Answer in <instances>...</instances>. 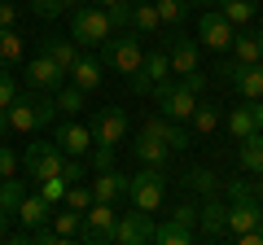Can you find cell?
Here are the masks:
<instances>
[{
  "mask_svg": "<svg viewBox=\"0 0 263 245\" xmlns=\"http://www.w3.org/2000/svg\"><path fill=\"white\" fill-rule=\"evenodd\" d=\"M114 18L105 5H79L75 13H70V39H75L79 48H101L105 39L114 35Z\"/></svg>",
  "mask_w": 263,
  "mask_h": 245,
  "instance_id": "6da1fadb",
  "label": "cell"
},
{
  "mask_svg": "<svg viewBox=\"0 0 263 245\" xmlns=\"http://www.w3.org/2000/svg\"><path fill=\"white\" fill-rule=\"evenodd\" d=\"M101 62H105V66H110L114 70V75H136V70H141L145 66V44H141V31H119V35H110V39H105V44H101Z\"/></svg>",
  "mask_w": 263,
  "mask_h": 245,
  "instance_id": "7a4b0ae2",
  "label": "cell"
},
{
  "mask_svg": "<svg viewBox=\"0 0 263 245\" xmlns=\"http://www.w3.org/2000/svg\"><path fill=\"white\" fill-rule=\"evenodd\" d=\"M9 132H22V136H31V132H40V127H48V122L57 118V101H40V96H13V105L9 110Z\"/></svg>",
  "mask_w": 263,
  "mask_h": 245,
  "instance_id": "3957f363",
  "label": "cell"
},
{
  "mask_svg": "<svg viewBox=\"0 0 263 245\" xmlns=\"http://www.w3.org/2000/svg\"><path fill=\"white\" fill-rule=\"evenodd\" d=\"M154 101H158V110L167 114V118H176V122H189L193 110H197V92L184 79H162V84L154 88Z\"/></svg>",
  "mask_w": 263,
  "mask_h": 245,
  "instance_id": "277c9868",
  "label": "cell"
},
{
  "mask_svg": "<svg viewBox=\"0 0 263 245\" xmlns=\"http://www.w3.org/2000/svg\"><path fill=\"white\" fill-rule=\"evenodd\" d=\"M127 197H132L136 210H158L162 197H167V175H162V167H141L127 184Z\"/></svg>",
  "mask_w": 263,
  "mask_h": 245,
  "instance_id": "5b68a950",
  "label": "cell"
},
{
  "mask_svg": "<svg viewBox=\"0 0 263 245\" xmlns=\"http://www.w3.org/2000/svg\"><path fill=\"white\" fill-rule=\"evenodd\" d=\"M22 167H27V175L31 179H57L62 175V167H66V149L62 145H48V140H35V145H27V158H22Z\"/></svg>",
  "mask_w": 263,
  "mask_h": 245,
  "instance_id": "8992f818",
  "label": "cell"
},
{
  "mask_svg": "<svg viewBox=\"0 0 263 245\" xmlns=\"http://www.w3.org/2000/svg\"><path fill=\"white\" fill-rule=\"evenodd\" d=\"M114 232H119V215H114V201H92V206L84 210V232H79V241L101 245V241H114Z\"/></svg>",
  "mask_w": 263,
  "mask_h": 245,
  "instance_id": "52a82bcc",
  "label": "cell"
},
{
  "mask_svg": "<svg viewBox=\"0 0 263 245\" xmlns=\"http://www.w3.org/2000/svg\"><path fill=\"white\" fill-rule=\"evenodd\" d=\"M219 75H224L246 101H263V66H254V62H237V57H233V62H219Z\"/></svg>",
  "mask_w": 263,
  "mask_h": 245,
  "instance_id": "ba28073f",
  "label": "cell"
},
{
  "mask_svg": "<svg viewBox=\"0 0 263 245\" xmlns=\"http://www.w3.org/2000/svg\"><path fill=\"white\" fill-rule=\"evenodd\" d=\"M154 232H158L154 210H136V206H132V215H119V232H114V241H119V245H145V241H154Z\"/></svg>",
  "mask_w": 263,
  "mask_h": 245,
  "instance_id": "9c48e42d",
  "label": "cell"
},
{
  "mask_svg": "<svg viewBox=\"0 0 263 245\" xmlns=\"http://www.w3.org/2000/svg\"><path fill=\"white\" fill-rule=\"evenodd\" d=\"M162 79H171V57H167V48H154V53H145V66L132 75V92L145 96L149 88H158Z\"/></svg>",
  "mask_w": 263,
  "mask_h": 245,
  "instance_id": "30bf717a",
  "label": "cell"
},
{
  "mask_svg": "<svg viewBox=\"0 0 263 245\" xmlns=\"http://www.w3.org/2000/svg\"><path fill=\"white\" fill-rule=\"evenodd\" d=\"M197 35H202V44L206 48H215V53H224V48H233V39H237V27L224 18V13H202L197 18Z\"/></svg>",
  "mask_w": 263,
  "mask_h": 245,
  "instance_id": "8fae6325",
  "label": "cell"
},
{
  "mask_svg": "<svg viewBox=\"0 0 263 245\" xmlns=\"http://www.w3.org/2000/svg\"><path fill=\"white\" fill-rule=\"evenodd\" d=\"M66 79H70V75H66L48 53H40V57H31V62H27V84L35 88V92H57Z\"/></svg>",
  "mask_w": 263,
  "mask_h": 245,
  "instance_id": "7c38bea8",
  "label": "cell"
},
{
  "mask_svg": "<svg viewBox=\"0 0 263 245\" xmlns=\"http://www.w3.org/2000/svg\"><path fill=\"white\" fill-rule=\"evenodd\" d=\"M92 136H97V145H114V149H119L123 136H127V114L114 110V105L97 110L92 114Z\"/></svg>",
  "mask_w": 263,
  "mask_h": 245,
  "instance_id": "4fadbf2b",
  "label": "cell"
},
{
  "mask_svg": "<svg viewBox=\"0 0 263 245\" xmlns=\"http://www.w3.org/2000/svg\"><path fill=\"white\" fill-rule=\"evenodd\" d=\"M53 140L66 149V158H88V153H92V145H97V136H92V127H88V122H62Z\"/></svg>",
  "mask_w": 263,
  "mask_h": 245,
  "instance_id": "5bb4252c",
  "label": "cell"
},
{
  "mask_svg": "<svg viewBox=\"0 0 263 245\" xmlns=\"http://www.w3.org/2000/svg\"><path fill=\"white\" fill-rule=\"evenodd\" d=\"M145 136H154V140H162V145H171V153H180V149H189V132L180 127L176 118H145V127H141Z\"/></svg>",
  "mask_w": 263,
  "mask_h": 245,
  "instance_id": "9a60e30c",
  "label": "cell"
},
{
  "mask_svg": "<svg viewBox=\"0 0 263 245\" xmlns=\"http://www.w3.org/2000/svg\"><path fill=\"white\" fill-rule=\"evenodd\" d=\"M228 132H233L237 140H246V136L263 132V105H259V101H246V105H237V110L228 114Z\"/></svg>",
  "mask_w": 263,
  "mask_h": 245,
  "instance_id": "2e32d148",
  "label": "cell"
},
{
  "mask_svg": "<svg viewBox=\"0 0 263 245\" xmlns=\"http://www.w3.org/2000/svg\"><path fill=\"white\" fill-rule=\"evenodd\" d=\"M259 223H263L259 201L254 197H233V206H228V228H233V236L237 232H254Z\"/></svg>",
  "mask_w": 263,
  "mask_h": 245,
  "instance_id": "e0dca14e",
  "label": "cell"
},
{
  "mask_svg": "<svg viewBox=\"0 0 263 245\" xmlns=\"http://www.w3.org/2000/svg\"><path fill=\"white\" fill-rule=\"evenodd\" d=\"M167 57H171V75H180V79L197 70V44L184 39V35H171L167 39Z\"/></svg>",
  "mask_w": 263,
  "mask_h": 245,
  "instance_id": "ac0fdd59",
  "label": "cell"
},
{
  "mask_svg": "<svg viewBox=\"0 0 263 245\" xmlns=\"http://www.w3.org/2000/svg\"><path fill=\"white\" fill-rule=\"evenodd\" d=\"M202 236H211V241H219V236H233V228H228V206L211 193V201L202 206Z\"/></svg>",
  "mask_w": 263,
  "mask_h": 245,
  "instance_id": "d6986e66",
  "label": "cell"
},
{
  "mask_svg": "<svg viewBox=\"0 0 263 245\" xmlns=\"http://www.w3.org/2000/svg\"><path fill=\"white\" fill-rule=\"evenodd\" d=\"M127 184H132V175H119V171H97V179H92V193H97V201H119V197H127Z\"/></svg>",
  "mask_w": 263,
  "mask_h": 245,
  "instance_id": "ffe728a7",
  "label": "cell"
},
{
  "mask_svg": "<svg viewBox=\"0 0 263 245\" xmlns=\"http://www.w3.org/2000/svg\"><path fill=\"white\" fill-rule=\"evenodd\" d=\"M18 219L27 228H44V219H53V201H48L44 193H27L22 206H18Z\"/></svg>",
  "mask_w": 263,
  "mask_h": 245,
  "instance_id": "44dd1931",
  "label": "cell"
},
{
  "mask_svg": "<svg viewBox=\"0 0 263 245\" xmlns=\"http://www.w3.org/2000/svg\"><path fill=\"white\" fill-rule=\"evenodd\" d=\"M132 31H141V35H158L162 31V13L154 0H136L132 5Z\"/></svg>",
  "mask_w": 263,
  "mask_h": 245,
  "instance_id": "7402d4cb",
  "label": "cell"
},
{
  "mask_svg": "<svg viewBox=\"0 0 263 245\" xmlns=\"http://www.w3.org/2000/svg\"><path fill=\"white\" fill-rule=\"evenodd\" d=\"M101 66L105 62H97V57H79L75 66H70V84L84 88V92H97L101 88Z\"/></svg>",
  "mask_w": 263,
  "mask_h": 245,
  "instance_id": "603a6c76",
  "label": "cell"
},
{
  "mask_svg": "<svg viewBox=\"0 0 263 245\" xmlns=\"http://www.w3.org/2000/svg\"><path fill=\"white\" fill-rule=\"evenodd\" d=\"M44 53L53 57L66 75H70V66L79 62V44H75V39H66V35H48V39H44Z\"/></svg>",
  "mask_w": 263,
  "mask_h": 245,
  "instance_id": "cb8c5ba5",
  "label": "cell"
},
{
  "mask_svg": "<svg viewBox=\"0 0 263 245\" xmlns=\"http://www.w3.org/2000/svg\"><path fill=\"white\" fill-rule=\"evenodd\" d=\"M53 232L62 236V241L79 236V232H84V210H75V206H66V201H62V206L53 210Z\"/></svg>",
  "mask_w": 263,
  "mask_h": 245,
  "instance_id": "d4e9b609",
  "label": "cell"
},
{
  "mask_svg": "<svg viewBox=\"0 0 263 245\" xmlns=\"http://www.w3.org/2000/svg\"><path fill=\"white\" fill-rule=\"evenodd\" d=\"M136 158H141V167H167L171 145H162V140H154V136L141 132V140H136Z\"/></svg>",
  "mask_w": 263,
  "mask_h": 245,
  "instance_id": "484cf974",
  "label": "cell"
},
{
  "mask_svg": "<svg viewBox=\"0 0 263 245\" xmlns=\"http://www.w3.org/2000/svg\"><path fill=\"white\" fill-rule=\"evenodd\" d=\"M233 57L259 66V62H263V31H241V35L233 39Z\"/></svg>",
  "mask_w": 263,
  "mask_h": 245,
  "instance_id": "4316f807",
  "label": "cell"
},
{
  "mask_svg": "<svg viewBox=\"0 0 263 245\" xmlns=\"http://www.w3.org/2000/svg\"><path fill=\"white\" fill-rule=\"evenodd\" d=\"M219 13H224L233 27H246V22H254V13H259V0H219Z\"/></svg>",
  "mask_w": 263,
  "mask_h": 245,
  "instance_id": "83f0119b",
  "label": "cell"
},
{
  "mask_svg": "<svg viewBox=\"0 0 263 245\" xmlns=\"http://www.w3.org/2000/svg\"><path fill=\"white\" fill-rule=\"evenodd\" d=\"M237 158H241V167H246V171L263 175V132L246 136V140H241V149H237Z\"/></svg>",
  "mask_w": 263,
  "mask_h": 245,
  "instance_id": "f1b7e54d",
  "label": "cell"
},
{
  "mask_svg": "<svg viewBox=\"0 0 263 245\" xmlns=\"http://www.w3.org/2000/svg\"><path fill=\"white\" fill-rule=\"evenodd\" d=\"M189 127H193V136H211V132L219 127V105L197 101V110H193V118H189Z\"/></svg>",
  "mask_w": 263,
  "mask_h": 245,
  "instance_id": "f546056e",
  "label": "cell"
},
{
  "mask_svg": "<svg viewBox=\"0 0 263 245\" xmlns=\"http://www.w3.org/2000/svg\"><path fill=\"white\" fill-rule=\"evenodd\" d=\"M193 236H197V232H193L189 223H180V219H171V223H162L158 232H154V241H158V245H189Z\"/></svg>",
  "mask_w": 263,
  "mask_h": 245,
  "instance_id": "4dcf8cb0",
  "label": "cell"
},
{
  "mask_svg": "<svg viewBox=\"0 0 263 245\" xmlns=\"http://www.w3.org/2000/svg\"><path fill=\"white\" fill-rule=\"evenodd\" d=\"M22 62V35H13V27H0V66H18Z\"/></svg>",
  "mask_w": 263,
  "mask_h": 245,
  "instance_id": "1f68e13d",
  "label": "cell"
},
{
  "mask_svg": "<svg viewBox=\"0 0 263 245\" xmlns=\"http://www.w3.org/2000/svg\"><path fill=\"white\" fill-rule=\"evenodd\" d=\"M22 197H27V189H22V179H0V210H9V215H18Z\"/></svg>",
  "mask_w": 263,
  "mask_h": 245,
  "instance_id": "d6a6232c",
  "label": "cell"
},
{
  "mask_svg": "<svg viewBox=\"0 0 263 245\" xmlns=\"http://www.w3.org/2000/svg\"><path fill=\"white\" fill-rule=\"evenodd\" d=\"M158 5V13H162V27H184V13H189V5L184 0H154Z\"/></svg>",
  "mask_w": 263,
  "mask_h": 245,
  "instance_id": "836d02e7",
  "label": "cell"
},
{
  "mask_svg": "<svg viewBox=\"0 0 263 245\" xmlns=\"http://www.w3.org/2000/svg\"><path fill=\"white\" fill-rule=\"evenodd\" d=\"M84 88H75V84H70V88H57V96H53V101H57V110H62V114H79V110H84Z\"/></svg>",
  "mask_w": 263,
  "mask_h": 245,
  "instance_id": "e575fe53",
  "label": "cell"
},
{
  "mask_svg": "<svg viewBox=\"0 0 263 245\" xmlns=\"http://www.w3.org/2000/svg\"><path fill=\"white\" fill-rule=\"evenodd\" d=\"M92 201H97L92 184H70V189H66V206H75V210H88Z\"/></svg>",
  "mask_w": 263,
  "mask_h": 245,
  "instance_id": "d590c367",
  "label": "cell"
},
{
  "mask_svg": "<svg viewBox=\"0 0 263 245\" xmlns=\"http://www.w3.org/2000/svg\"><path fill=\"white\" fill-rule=\"evenodd\" d=\"M189 184H193L197 193H219V179H215V171H206V167H193V171H189Z\"/></svg>",
  "mask_w": 263,
  "mask_h": 245,
  "instance_id": "8d00e7d4",
  "label": "cell"
},
{
  "mask_svg": "<svg viewBox=\"0 0 263 245\" xmlns=\"http://www.w3.org/2000/svg\"><path fill=\"white\" fill-rule=\"evenodd\" d=\"M70 5H79V0H31V9H35L40 18H57V13H66Z\"/></svg>",
  "mask_w": 263,
  "mask_h": 245,
  "instance_id": "74e56055",
  "label": "cell"
},
{
  "mask_svg": "<svg viewBox=\"0 0 263 245\" xmlns=\"http://www.w3.org/2000/svg\"><path fill=\"white\" fill-rule=\"evenodd\" d=\"M171 219H180V223L197 228V223H202V206H193V201H180V206L171 210Z\"/></svg>",
  "mask_w": 263,
  "mask_h": 245,
  "instance_id": "f35d334b",
  "label": "cell"
},
{
  "mask_svg": "<svg viewBox=\"0 0 263 245\" xmlns=\"http://www.w3.org/2000/svg\"><path fill=\"white\" fill-rule=\"evenodd\" d=\"M66 189H70V184H66V175H57V179H44V184H40V193H44L48 201H66Z\"/></svg>",
  "mask_w": 263,
  "mask_h": 245,
  "instance_id": "ab89813d",
  "label": "cell"
},
{
  "mask_svg": "<svg viewBox=\"0 0 263 245\" xmlns=\"http://www.w3.org/2000/svg\"><path fill=\"white\" fill-rule=\"evenodd\" d=\"M13 96H18V88H13V75H9V66H0V110H9Z\"/></svg>",
  "mask_w": 263,
  "mask_h": 245,
  "instance_id": "60d3db41",
  "label": "cell"
},
{
  "mask_svg": "<svg viewBox=\"0 0 263 245\" xmlns=\"http://www.w3.org/2000/svg\"><path fill=\"white\" fill-rule=\"evenodd\" d=\"M132 5H136V0H119V5H110V18H114V27H119V31L132 27Z\"/></svg>",
  "mask_w": 263,
  "mask_h": 245,
  "instance_id": "b9f144b4",
  "label": "cell"
},
{
  "mask_svg": "<svg viewBox=\"0 0 263 245\" xmlns=\"http://www.w3.org/2000/svg\"><path fill=\"white\" fill-rule=\"evenodd\" d=\"M18 175V153L9 145H0V179H13Z\"/></svg>",
  "mask_w": 263,
  "mask_h": 245,
  "instance_id": "7bdbcfd3",
  "label": "cell"
},
{
  "mask_svg": "<svg viewBox=\"0 0 263 245\" xmlns=\"http://www.w3.org/2000/svg\"><path fill=\"white\" fill-rule=\"evenodd\" d=\"M92 167L97 171H110L114 167V145H92Z\"/></svg>",
  "mask_w": 263,
  "mask_h": 245,
  "instance_id": "ee69618b",
  "label": "cell"
},
{
  "mask_svg": "<svg viewBox=\"0 0 263 245\" xmlns=\"http://www.w3.org/2000/svg\"><path fill=\"white\" fill-rule=\"evenodd\" d=\"M13 22H18V9L13 5H0V27H13Z\"/></svg>",
  "mask_w": 263,
  "mask_h": 245,
  "instance_id": "f6af8a7d",
  "label": "cell"
},
{
  "mask_svg": "<svg viewBox=\"0 0 263 245\" xmlns=\"http://www.w3.org/2000/svg\"><path fill=\"white\" fill-rule=\"evenodd\" d=\"M184 84L193 88V92H202V88H206V79H202V75H197V70H193V75H184Z\"/></svg>",
  "mask_w": 263,
  "mask_h": 245,
  "instance_id": "bcb514c9",
  "label": "cell"
},
{
  "mask_svg": "<svg viewBox=\"0 0 263 245\" xmlns=\"http://www.w3.org/2000/svg\"><path fill=\"white\" fill-rule=\"evenodd\" d=\"M5 132H9V114L0 110V136H5Z\"/></svg>",
  "mask_w": 263,
  "mask_h": 245,
  "instance_id": "7dc6e473",
  "label": "cell"
},
{
  "mask_svg": "<svg viewBox=\"0 0 263 245\" xmlns=\"http://www.w3.org/2000/svg\"><path fill=\"white\" fill-rule=\"evenodd\" d=\"M5 228H9V210H0V236H5Z\"/></svg>",
  "mask_w": 263,
  "mask_h": 245,
  "instance_id": "c3c4849f",
  "label": "cell"
},
{
  "mask_svg": "<svg viewBox=\"0 0 263 245\" xmlns=\"http://www.w3.org/2000/svg\"><path fill=\"white\" fill-rule=\"evenodd\" d=\"M184 5H189V9H193V5H219V0H184Z\"/></svg>",
  "mask_w": 263,
  "mask_h": 245,
  "instance_id": "681fc988",
  "label": "cell"
},
{
  "mask_svg": "<svg viewBox=\"0 0 263 245\" xmlns=\"http://www.w3.org/2000/svg\"><path fill=\"white\" fill-rule=\"evenodd\" d=\"M97 5H105V9H110V5H119V0H97Z\"/></svg>",
  "mask_w": 263,
  "mask_h": 245,
  "instance_id": "f907efd6",
  "label": "cell"
},
{
  "mask_svg": "<svg viewBox=\"0 0 263 245\" xmlns=\"http://www.w3.org/2000/svg\"><path fill=\"white\" fill-rule=\"evenodd\" d=\"M259 66H263V62H259Z\"/></svg>",
  "mask_w": 263,
  "mask_h": 245,
  "instance_id": "816d5d0a",
  "label": "cell"
}]
</instances>
